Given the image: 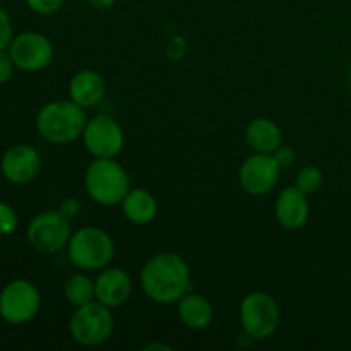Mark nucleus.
<instances>
[{
	"mask_svg": "<svg viewBox=\"0 0 351 351\" xmlns=\"http://www.w3.org/2000/svg\"><path fill=\"white\" fill-rule=\"evenodd\" d=\"M26 5L40 16H53L64 7L65 0H24Z\"/></svg>",
	"mask_w": 351,
	"mask_h": 351,
	"instance_id": "obj_22",
	"label": "nucleus"
},
{
	"mask_svg": "<svg viewBox=\"0 0 351 351\" xmlns=\"http://www.w3.org/2000/svg\"><path fill=\"white\" fill-rule=\"evenodd\" d=\"M115 319L112 308L98 300L75 307L69 321L71 338L81 346H99L108 341L113 335Z\"/></svg>",
	"mask_w": 351,
	"mask_h": 351,
	"instance_id": "obj_5",
	"label": "nucleus"
},
{
	"mask_svg": "<svg viewBox=\"0 0 351 351\" xmlns=\"http://www.w3.org/2000/svg\"><path fill=\"white\" fill-rule=\"evenodd\" d=\"M41 308V293L33 281L16 278L0 290V319L10 326L33 321Z\"/></svg>",
	"mask_w": 351,
	"mask_h": 351,
	"instance_id": "obj_7",
	"label": "nucleus"
},
{
	"mask_svg": "<svg viewBox=\"0 0 351 351\" xmlns=\"http://www.w3.org/2000/svg\"><path fill=\"white\" fill-rule=\"evenodd\" d=\"M105 79L93 69H82L75 72L69 81V98L81 105L82 108H91L98 105L105 98Z\"/></svg>",
	"mask_w": 351,
	"mask_h": 351,
	"instance_id": "obj_15",
	"label": "nucleus"
},
{
	"mask_svg": "<svg viewBox=\"0 0 351 351\" xmlns=\"http://www.w3.org/2000/svg\"><path fill=\"white\" fill-rule=\"evenodd\" d=\"M81 202H79V199H75V197H65L64 201L60 202V211L64 213L65 216H67V218H75V216L79 215V211H81Z\"/></svg>",
	"mask_w": 351,
	"mask_h": 351,
	"instance_id": "obj_26",
	"label": "nucleus"
},
{
	"mask_svg": "<svg viewBox=\"0 0 351 351\" xmlns=\"http://www.w3.org/2000/svg\"><path fill=\"white\" fill-rule=\"evenodd\" d=\"M82 143L93 158H117L123 149L122 125L108 115H96L86 122Z\"/></svg>",
	"mask_w": 351,
	"mask_h": 351,
	"instance_id": "obj_10",
	"label": "nucleus"
},
{
	"mask_svg": "<svg viewBox=\"0 0 351 351\" xmlns=\"http://www.w3.org/2000/svg\"><path fill=\"white\" fill-rule=\"evenodd\" d=\"M281 168L273 154L254 153L240 165V187L250 195H266L280 180Z\"/></svg>",
	"mask_w": 351,
	"mask_h": 351,
	"instance_id": "obj_11",
	"label": "nucleus"
},
{
	"mask_svg": "<svg viewBox=\"0 0 351 351\" xmlns=\"http://www.w3.org/2000/svg\"><path fill=\"white\" fill-rule=\"evenodd\" d=\"M245 141L254 153L273 154L283 144V132L273 120L259 117L245 127Z\"/></svg>",
	"mask_w": 351,
	"mask_h": 351,
	"instance_id": "obj_17",
	"label": "nucleus"
},
{
	"mask_svg": "<svg viewBox=\"0 0 351 351\" xmlns=\"http://www.w3.org/2000/svg\"><path fill=\"white\" fill-rule=\"evenodd\" d=\"M311 206H308L307 194L298 191L297 187H287L278 194L274 202V216L280 226L285 230H300L308 221Z\"/></svg>",
	"mask_w": 351,
	"mask_h": 351,
	"instance_id": "obj_14",
	"label": "nucleus"
},
{
	"mask_svg": "<svg viewBox=\"0 0 351 351\" xmlns=\"http://www.w3.org/2000/svg\"><path fill=\"white\" fill-rule=\"evenodd\" d=\"M86 122V108L71 98L45 103L34 119L36 132L41 139L55 146H65L77 141L84 132Z\"/></svg>",
	"mask_w": 351,
	"mask_h": 351,
	"instance_id": "obj_2",
	"label": "nucleus"
},
{
	"mask_svg": "<svg viewBox=\"0 0 351 351\" xmlns=\"http://www.w3.org/2000/svg\"><path fill=\"white\" fill-rule=\"evenodd\" d=\"M96 300L110 308L125 304L132 295V278L122 267L106 266L95 278Z\"/></svg>",
	"mask_w": 351,
	"mask_h": 351,
	"instance_id": "obj_13",
	"label": "nucleus"
},
{
	"mask_svg": "<svg viewBox=\"0 0 351 351\" xmlns=\"http://www.w3.org/2000/svg\"><path fill=\"white\" fill-rule=\"evenodd\" d=\"M14 36L16 34H14L12 19H10L9 12L0 5V50H7Z\"/></svg>",
	"mask_w": 351,
	"mask_h": 351,
	"instance_id": "obj_23",
	"label": "nucleus"
},
{
	"mask_svg": "<svg viewBox=\"0 0 351 351\" xmlns=\"http://www.w3.org/2000/svg\"><path fill=\"white\" fill-rule=\"evenodd\" d=\"M7 50L12 57L16 69L23 72L45 71L51 64L55 55L50 38L38 31H23L16 34Z\"/></svg>",
	"mask_w": 351,
	"mask_h": 351,
	"instance_id": "obj_9",
	"label": "nucleus"
},
{
	"mask_svg": "<svg viewBox=\"0 0 351 351\" xmlns=\"http://www.w3.org/2000/svg\"><path fill=\"white\" fill-rule=\"evenodd\" d=\"M273 156L274 160H276V163L280 165L281 170H283V168L293 167L295 161H297V153H295L293 147L285 146V144H281V146L274 151Z\"/></svg>",
	"mask_w": 351,
	"mask_h": 351,
	"instance_id": "obj_24",
	"label": "nucleus"
},
{
	"mask_svg": "<svg viewBox=\"0 0 351 351\" xmlns=\"http://www.w3.org/2000/svg\"><path fill=\"white\" fill-rule=\"evenodd\" d=\"M64 297L72 307H81V305L89 304V302H95V280L84 274V271L72 274L64 283Z\"/></svg>",
	"mask_w": 351,
	"mask_h": 351,
	"instance_id": "obj_19",
	"label": "nucleus"
},
{
	"mask_svg": "<svg viewBox=\"0 0 351 351\" xmlns=\"http://www.w3.org/2000/svg\"><path fill=\"white\" fill-rule=\"evenodd\" d=\"M177 315L185 328L192 331H202L213 322L215 311L211 302L204 295L191 290L177 302Z\"/></svg>",
	"mask_w": 351,
	"mask_h": 351,
	"instance_id": "obj_16",
	"label": "nucleus"
},
{
	"mask_svg": "<svg viewBox=\"0 0 351 351\" xmlns=\"http://www.w3.org/2000/svg\"><path fill=\"white\" fill-rule=\"evenodd\" d=\"M346 82H348V89H350V93H351V64H350V67H348V74H346Z\"/></svg>",
	"mask_w": 351,
	"mask_h": 351,
	"instance_id": "obj_29",
	"label": "nucleus"
},
{
	"mask_svg": "<svg viewBox=\"0 0 351 351\" xmlns=\"http://www.w3.org/2000/svg\"><path fill=\"white\" fill-rule=\"evenodd\" d=\"M84 189L96 204L113 208L130 191V177L115 158H95L86 168Z\"/></svg>",
	"mask_w": 351,
	"mask_h": 351,
	"instance_id": "obj_3",
	"label": "nucleus"
},
{
	"mask_svg": "<svg viewBox=\"0 0 351 351\" xmlns=\"http://www.w3.org/2000/svg\"><path fill=\"white\" fill-rule=\"evenodd\" d=\"M89 7L96 10H108L117 3V0H88Z\"/></svg>",
	"mask_w": 351,
	"mask_h": 351,
	"instance_id": "obj_27",
	"label": "nucleus"
},
{
	"mask_svg": "<svg viewBox=\"0 0 351 351\" xmlns=\"http://www.w3.org/2000/svg\"><path fill=\"white\" fill-rule=\"evenodd\" d=\"M72 237L71 218L60 209H47L33 216L26 228V240L31 249L41 254H55L65 249Z\"/></svg>",
	"mask_w": 351,
	"mask_h": 351,
	"instance_id": "obj_8",
	"label": "nucleus"
},
{
	"mask_svg": "<svg viewBox=\"0 0 351 351\" xmlns=\"http://www.w3.org/2000/svg\"><path fill=\"white\" fill-rule=\"evenodd\" d=\"M65 249L72 266L84 273L105 269L115 257V242L99 226H82L77 232H72Z\"/></svg>",
	"mask_w": 351,
	"mask_h": 351,
	"instance_id": "obj_4",
	"label": "nucleus"
},
{
	"mask_svg": "<svg viewBox=\"0 0 351 351\" xmlns=\"http://www.w3.org/2000/svg\"><path fill=\"white\" fill-rule=\"evenodd\" d=\"M153 350H161V351H170V346L163 345V343H149L147 346H144V351H153Z\"/></svg>",
	"mask_w": 351,
	"mask_h": 351,
	"instance_id": "obj_28",
	"label": "nucleus"
},
{
	"mask_svg": "<svg viewBox=\"0 0 351 351\" xmlns=\"http://www.w3.org/2000/svg\"><path fill=\"white\" fill-rule=\"evenodd\" d=\"M14 72H16V65H14L9 50H0V84L9 82Z\"/></svg>",
	"mask_w": 351,
	"mask_h": 351,
	"instance_id": "obj_25",
	"label": "nucleus"
},
{
	"mask_svg": "<svg viewBox=\"0 0 351 351\" xmlns=\"http://www.w3.org/2000/svg\"><path fill=\"white\" fill-rule=\"evenodd\" d=\"M281 321L280 305L266 291H252L240 302L242 331L252 341H263L276 332Z\"/></svg>",
	"mask_w": 351,
	"mask_h": 351,
	"instance_id": "obj_6",
	"label": "nucleus"
},
{
	"mask_svg": "<svg viewBox=\"0 0 351 351\" xmlns=\"http://www.w3.org/2000/svg\"><path fill=\"white\" fill-rule=\"evenodd\" d=\"M120 206H122V215L132 225H149L158 215L156 197L146 189H130Z\"/></svg>",
	"mask_w": 351,
	"mask_h": 351,
	"instance_id": "obj_18",
	"label": "nucleus"
},
{
	"mask_svg": "<svg viewBox=\"0 0 351 351\" xmlns=\"http://www.w3.org/2000/svg\"><path fill=\"white\" fill-rule=\"evenodd\" d=\"M322 184H324V173H322L321 168L314 167V165L300 168V171L295 177V187L307 195L315 194L322 187Z\"/></svg>",
	"mask_w": 351,
	"mask_h": 351,
	"instance_id": "obj_20",
	"label": "nucleus"
},
{
	"mask_svg": "<svg viewBox=\"0 0 351 351\" xmlns=\"http://www.w3.org/2000/svg\"><path fill=\"white\" fill-rule=\"evenodd\" d=\"M41 170V156L29 144H14L3 151L0 158V173L9 184L26 185L38 177Z\"/></svg>",
	"mask_w": 351,
	"mask_h": 351,
	"instance_id": "obj_12",
	"label": "nucleus"
},
{
	"mask_svg": "<svg viewBox=\"0 0 351 351\" xmlns=\"http://www.w3.org/2000/svg\"><path fill=\"white\" fill-rule=\"evenodd\" d=\"M19 226V215L7 202H0V235H12Z\"/></svg>",
	"mask_w": 351,
	"mask_h": 351,
	"instance_id": "obj_21",
	"label": "nucleus"
},
{
	"mask_svg": "<svg viewBox=\"0 0 351 351\" xmlns=\"http://www.w3.org/2000/svg\"><path fill=\"white\" fill-rule=\"evenodd\" d=\"M139 281L144 295L160 305L177 304L192 290L191 267L175 252L154 254L141 269Z\"/></svg>",
	"mask_w": 351,
	"mask_h": 351,
	"instance_id": "obj_1",
	"label": "nucleus"
}]
</instances>
